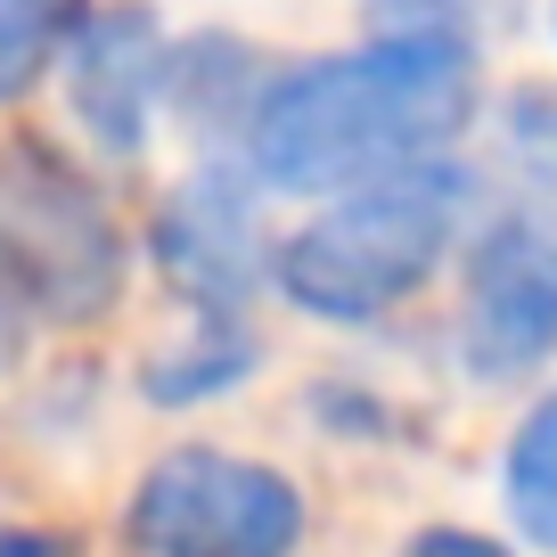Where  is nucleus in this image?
<instances>
[{
  "label": "nucleus",
  "mask_w": 557,
  "mask_h": 557,
  "mask_svg": "<svg viewBox=\"0 0 557 557\" xmlns=\"http://www.w3.org/2000/svg\"><path fill=\"white\" fill-rule=\"evenodd\" d=\"M304 524L312 500L296 475L222 443L157 451L123 500V541L139 557H296Z\"/></svg>",
  "instance_id": "nucleus-4"
},
{
  "label": "nucleus",
  "mask_w": 557,
  "mask_h": 557,
  "mask_svg": "<svg viewBox=\"0 0 557 557\" xmlns=\"http://www.w3.org/2000/svg\"><path fill=\"white\" fill-rule=\"evenodd\" d=\"M123 296L107 197L41 139H0V320H99Z\"/></svg>",
  "instance_id": "nucleus-3"
},
{
  "label": "nucleus",
  "mask_w": 557,
  "mask_h": 557,
  "mask_svg": "<svg viewBox=\"0 0 557 557\" xmlns=\"http://www.w3.org/2000/svg\"><path fill=\"white\" fill-rule=\"evenodd\" d=\"M500 508L524 549L557 557V385H541L500 443Z\"/></svg>",
  "instance_id": "nucleus-10"
},
{
  "label": "nucleus",
  "mask_w": 557,
  "mask_h": 557,
  "mask_svg": "<svg viewBox=\"0 0 557 557\" xmlns=\"http://www.w3.org/2000/svg\"><path fill=\"white\" fill-rule=\"evenodd\" d=\"M369 34H443V41H475V17H492L500 0H361Z\"/></svg>",
  "instance_id": "nucleus-12"
},
{
  "label": "nucleus",
  "mask_w": 557,
  "mask_h": 557,
  "mask_svg": "<svg viewBox=\"0 0 557 557\" xmlns=\"http://www.w3.org/2000/svg\"><path fill=\"white\" fill-rule=\"evenodd\" d=\"M255 361H262V345L246 320H197L189 336H173V345H157L139 361V394L157 410H197V401L238 394L255 377Z\"/></svg>",
  "instance_id": "nucleus-9"
},
{
  "label": "nucleus",
  "mask_w": 557,
  "mask_h": 557,
  "mask_svg": "<svg viewBox=\"0 0 557 557\" xmlns=\"http://www.w3.org/2000/svg\"><path fill=\"white\" fill-rule=\"evenodd\" d=\"M557 361V181H524L475 222L459 262V369L524 385Z\"/></svg>",
  "instance_id": "nucleus-5"
},
{
  "label": "nucleus",
  "mask_w": 557,
  "mask_h": 557,
  "mask_svg": "<svg viewBox=\"0 0 557 557\" xmlns=\"http://www.w3.org/2000/svg\"><path fill=\"white\" fill-rule=\"evenodd\" d=\"M394 557H517L500 533H475V524H418Z\"/></svg>",
  "instance_id": "nucleus-13"
},
{
  "label": "nucleus",
  "mask_w": 557,
  "mask_h": 557,
  "mask_svg": "<svg viewBox=\"0 0 557 557\" xmlns=\"http://www.w3.org/2000/svg\"><path fill=\"white\" fill-rule=\"evenodd\" d=\"M468 222H475L468 164L459 157L410 164V173L361 181L345 197H320V213H304L271 246V287L320 329H369L451 262Z\"/></svg>",
  "instance_id": "nucleus-2"
},
{
  "label": "nucleus",
  "mask_w": 557,
  "mask_h": 557,
  "mask_svg": "<svg viewBox=\"0 0 557 557\" xmlns=\"http://www.w3.org/2000/svg\"><path fill=\"white\" fill-rule=\"evenodd\" d=\"M83 0H0V99H25L58 66Z\"/></svg>",
  "instance_id": "nucleus-11"
},
{
  "label": "nucleus",
  "mask_w": 557,
  "mask_h": 557,
  "mask_svg": "<svg viewBox=\"0 0 557 557\" xmlns=\"http://www.w3.org/2000/svg\"><path fill=\"white\" fill-rule=\"evenodd\" d=\"M0 557H83L74 533H50V524H0Z\"/></svg>",
  "instance_id": "nucleus-14"
},
{
  "label": "nucleus",
  "mask_w": 557,
  "mask_h": 557,
  "mask_svg": "<svg viewBox=\"0 0 557 557\" xmlns=\"http://www.w3.org/2000/svg\"><path fill=\"white\" fill-rule=\"evenodd\" d=\"M164 58H173V41H164L157 9H139V0L74 17L66 50H58L74 132L107 157H139L164 115Z\"/></svg>",
  "instance_id": "nucleus-7"
},
{
  "label": "nucleus",
  "mask_w": 557,
  "mask_h": 557,
  "mask_svg": "<svg viewBox=\"0 0 557 557\" xmlns=\"http://www.w3.org/2000/svg\"><path fill=\"white\" fill-rule=\"evenodd\" d=\"M549 25H557V0H549Z\"/></svg>",
  "instance_id": "nucleus-15"
},
{
  "label": "nucleus",
  "mask_w": 557,
  "mask_h": 557,
  "mask_svg": "<svg viewBox=\"0 0 557 557\" xmlns=\"http://www.w3.org/2000/svg\"><path fill=\"white\" fill-rule=\"evenodd\" d=\"M148 255L173 278L197 320H246L255 287H271V238H262V181L238 157H206L164 189Z\"/></svg>",
  "instance_id": "nucleus-6"
},
{
  "label": "nucleus",
  "mask_w": 557,
  "mask_h": 557,
  "mask_svg": "<svg viewBox=\"0 0 557 557\" xmlns=\"http://www.w3.org/2000/svg\"><path fill=\"white\" fill-rule=\"evenodd\" d=\"M475 123V41L369 34L361 50L296 58L262 74L238 132V164L262 197H345L361 181L459 157Z\"/></svg>",
  "instance_id": "nucleus-1"
},
{
  "label": "nucleus",
  "mask_w": 557,
  "mask_h": 557,
  "mask_svg": "<svg viewBox=\"0 0 557 557\" xmlns=\"http://www.w3.org/2000/svg\"><path fill=\"white\" fill-rule=\"evenodd\" d=\"M262 58L246 50L238 34H197V41H173V58H164V107H173L181 123H189L197 139H238L246 132V107H255L262 90Z\"/></svg>",
  "instance_id": "nucleus-8"
}]
</instances>
